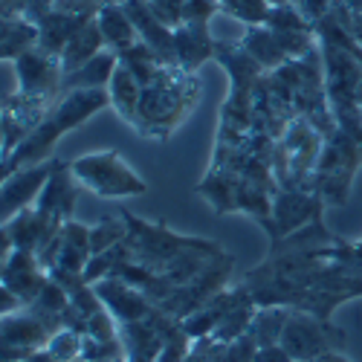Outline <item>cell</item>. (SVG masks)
<instances>
[{"instance_id":"ab89813d","label":"cell","mask_w":362,"mask_h":362,"mask_svg":"<svg viewBox=\"0 0 362 362\" xmlns=\"http://www.w3.org/2000/svg\"><path fill=\"white\" fill-rule=\"evenodd\" d=\"M255 362H296L281 345H269V348H258Z\"/></svg>"},{"instance_id":"7c38bea8","label":"cell","mask_w":362,"mask_h":362,"mask_svg":"<svg viewBox=\"0 0 362 362\" xmlns=\"http://www.w3.org/2000/svg\"><path fill=\"white\" fill-rule=\"evenodd\" d=\"M15 76H18V90L26 96H47V99H58L64 93V67L62 58L44 52L41 47L23 52L21 58H15Z\"/></svg>"},{"instance_id":"ba28073f","label":"cell","mask_w":362,"mask_h":362,"mask_svg":"<svg viewBox=\"0 0 362 362\" xmlns=\"http://www.w3.org/2000/svg\"><path fill=\"white\" fill-rule=\"evenodd\" d=\"M296 362H310L345 345V330L308 310H293L279 342Z\"/></svg>"},{"instance_id":"4316f807","label":"cell","mask_w":362,"mask_h":362,"mask_svg":"<svg viewBox=\"0 0 362 362\" xmlns=\"http://www.w3.org/2000/svg\"><path fill=\"white\" fill-rule=\"evenodd\" d=\"M38 47V23L23 15L0 18V55L4 62H15L23 52Z\"/></svg>"},{"instance_id":"277c9868","label":"cell","mask_w":362,"mask_h":362,"mask_svg":"<svg viewBox=\"0 0 362 362\" xmlns=\"http://www.w3.org/2000/svg\"><path fill=\"white\" fill-rule=\"evenodd\" d=\"M325 148V134L305 116H296L284 136L276 142L273 174L279 189H310Z\"/></svg>"},{"instance_id":"6da1fadb","label":"cell","mask_w":362,"mask_h":362,"mask_svg":"<svg viewBox=\"0 0 362 362\" xmlns=\"http://www.w3.org/2000/svg\"><path fill=\"white\" fill-rule=\"evenodd\" d=\"M105 107H110L107 90H67V93H62L41 119V125L4 160V177L52 160V148L58 145V139L81 128L90 116L102 113Z\"/></svg>"},{"instance_id":"7402d4cb","label":"cell","mask_w":362,"mask_h":362,"mask_svg":"<svg viewBox=\"0 0 362 362\" xmlns=\"http://www.w3.org/2000/svg\"><path fill=\"white\" fill-rule=\"evenodd\" d=\"M215 62L229 76V90H255L267 70L247 52V47L238 41H218L215 44Z\"/></svg>"},{"instance_id":"4fadbf2b","label":"cell","mask_w":362,"mask_h":362,"mask_svg":"<svg viewBox=\"0 0 362 362\" xmlns=\"http://www.w3.org/2000/svg\"><path fill=\"white\" fill-rule=\"evenodd\" d=\"M52 105H55V99L26 96L21 90L4 96V116H0V128H4V160L41 125V119L47 116V110Z\"/></svg>"},{"instance_id":"52a82bcc","label":"cell","mask_w":362,"mask_h":362,"mask_svg":"<svg viewBox=\"0 0 362 362\" xmlns=\"http://www.w3.org/2000/svg\"><path fill=\"white\" fill-rule=\"evenodd\" d=\"M70 168L78 186L90 189L96 197L105 200H125L148 192V183L136 171H131V165L122 160L119 151H93V154H84L76 163H70Z\"/></svg>"},{"instance_id":"7bdbcfd3","label":"cell","mask_w":362,"mask_h":362,"mask_svg":"<svg viewBox=\"0 0 362 362\" xmlns=\"http://www.w3.org/2000/svg\"><path fill=\"white\" fill-rule=\"evenodd\" d=\"M359 107H362V84H359Z\"/></svg>"},{"instance_id":"f6af8a7d","label":"cell","mask_w":362,"mask_h":362,"mask_svg":"<svg viewBox=\"0 0 362 362\" xmlns=\"http://www.w3.org/2000/svg\"><path fill=\"white\" fill-rule=\"evenodd\" d=\"M359 244H362V240H359Z\"/></svg>"},{"instance_id":"7a4b0ae2","label":"cell","mask_w":362,"mask_h":362,"mask_svg":"<svg viewBox=\"0 0 362 362\" xmlns=\"http://www.w3.org/2000/svg\"><path fill=\"white\" fill-rule=\"evenodd\" d=\"M200 99V78L183 67H163L160 76L142 87V102L136 113V134L145 139L165 142L189 119Z\"/></svg>"},{"instance_id":"d590c367","label":"cell","mask_w":362,"mask_h":362,"mask_svg":"<svg viewBox=\"0 0 362 362\" xmlns=\"http://www.w3.org/2000/svg\"><path fill=\"white\" fill-rule=\"evenodd\" d=\"M148 4H151V9L157 12V18L163 23H168L171 29L183 23V4L186 0H148Z\"/></svg>"},{"instance_id":"5b68a950","label":"cell","mask_w":362,"mask_h":362,"mask_svg":"<svg viewBox=\"0 0 362 362\" xmlns=\"http://www.w3.org/2000/svg\"><path fill=\"white\" fill-rule=\"evenodd\" d=\"M359 165H362V139L337 128L334 134L325 136V148L310 189L325 200V206H345Z\"/></svg>"},{"instance_id":"8fae6325","label":"cell","mask_w":362,"mask_h":362,"mask_svg":"<svg viewBox=\"0 0 362 362\" xmlns=\"http://www.w3.org/2000/svg\"><path fill=\"white\" fill-rule=\"evenodd\" d=\"M322 206L325 200L313 189H279L273 197V212L258 226L269 235V240H279L322 218Z\"/></svg>"},{"instance_id":"9a60e30c","label":"cell","mask_w":362,"mask_h":362,"mask_svg":"<svg viewBox=\"0 0 362 362\" xmlns=\"http://www.w3.org/2000/svg\"><path fill=\"white\" fill-rule=\"evenodd\" d=\"M49 281V269L41 264L38 252L33 250H12L4 258V273H0V287L12 290L23 308L33 305L38 298V293L44 290V284Z\"/></svg>"},{"instance_id":"ffe728a7","label":"cell","mask_w":362,"mask_h":362,"mask_svg":"<svg viewBox=\"0 0 362 362\" xmlns=\"http://www.w3.org/2000/svg\"><path fill=\"white\" fill-rule=\"evenodd\" d=\"M215 44L218 38L209 29V21H186L174 26V49H177V64L197 73L209 58H215Z\"/></svg>"},{"instance_id":"836d02e7","label":"cell","mask_w":362,"mask_h":362,"mask_svg":"<svg viewBox=\"0 0 362 362\" xmlns=\"http://www.w3.org/2000/svg\"><path fill=\"white\" fill-rule=\"evenodd\" d=\"M128 238V223L125 218H102L96 226H90V247H93V255L116 247L119 240ZM90 255V258H93Z\"/></svg>"},{"instance_id":"8d00e7d4","label":"cell","mask_w":362,"mask_h":362,"mask_svg":"<svg viewBox=\"0 0 362 362\" xmlns=\"http://www.w3.org/2000/svg\"><path fill=\"white\" fill-rule=\"evenodd\" d=\"M221 12L218 0H186L183 4V23L186 21H212V15Z\"/></svg>"},{"instance_id":"d4e9b609","label":"cell","mask_w":362,"mask_h":362,"mask_svg":"<svg viewBox=\"0 0 362 362\" xmlns=\"http://www.w3.org/2000/svg\"><path fill=\"white\" fill-rule=\"evenodd\" d=\"M105 35H102V29H99V21H87L78 33L67 41L64 52H62V67H64V76L81 70L87 62H93V58L105 49Z\"/></svg>"},{"instance_id":"2e32d148","label":"cell","mask_w":362,"mask_h":362,"mask_svg":"<svg viewBox=\"0 0 362 362\" xmlns=\"http://www.w3.org/2000/svg\"><path fill=\"white\" fill-rule=\"evenodd\" d=\"M93 255V247H90V226L67 221L62 226V232L55 235V240L38 252L41 264L47 269H67V273H84V267Z\"/></svg>"},{"instance_id":"d6986e66","label":"cell","mask_w":362,"mask_h":362,"mask_svg":"<svg viewBox=\"0 0 362 362\" xmlns=\"http://www.w3.org/2000/svg\"><path fill=\"white\" fill-rule=\"evenodd\" d=\"M122 6H125V12L131 15V21H134V26H136L139 41H145L151 49H154V52L163 58V64L174 67V64H177L174 29L157 18V12L151 9L148 0H122ZM177 67H180V64H177Z\"/></svg>"},{"instance_id":"f35d334b","label":"cell","mask_w":362,"mask_h":362,"mask_svg":"<svg viewBox=\"0 0 362 362\" xmlns=\"http://www.w3.org/2000/svg\"><path fill=\"white\" fill-rule=\"evenodd\" d=\"M58 0H26V9H23V18H29L33 23H41L52 9H55Z\"/></svg>"},{"instance_id":"60d3db41","label":"cell","mask_w":362,"mask_h":362,"mask_svg":"<svg viewBox=\"0 0 362 362\" xmlns=\"http://www.w3.org/2000/svg\"><path fill=\"white\" fill-rule=\"evenodd\" d=\"M310 362H351L345 354H339V351H330V354H322L319 359H310Z\"/></svg>"},{"instance_id":"d6a6232c","label":"cell","mask_w":362,"mask_h":362,"mask_svg":"<svg viewBox=\"0 0 362 362\" xmlns=\"http://www.w3.org/2000/svg\"><path fill=\"white\" fill-rule=\"evenodd\" d=\"M269 9H273L269 0H226V4H221V12L223 15H229L232 21L244 23V26L267 23Z\"/></svg>"},{"instance_id":"e575fe53","label":"cell","mask_w":362,"mask_h":362,"mask_svg":"<svg viewBox=\"0 0 362 362\" xmlns=\"http://www.w3.org/2000/svg\"><path fill=\"white\" fill-rule=\"evenodd\" d=\"M255 354H258L255 337H252V334H244L240 339H235L232 345H226L221 362H255Z\"/></svg>"},{"instance_id":"f546056e","label":"cell","mask_w":362,"mask_h":362,"mask_svg":"<svg viewBox=\"0 0 362 362\" xmlns=\"http://www.w3.org/2000/svg\"><path fill=\"white\" fill-rule=\"evenodd\" d=\"M96 21H99V29L105 35L107 49H113V52H122V49H128L139 41L136 26H134V21H131V15L125 12L122 4H107L96 15Z\"/></svg>"},{"instance_id":"ee69618b","label":"cell","mask_w":362,"mask_h":362,"mask_svg":"<svg viewBox=\"0 0 362 362\" xmlns=\"http://www.w3.org/2000/svg\"><path fill=\"white\" fill-rule=\"evenodd\" d=\"M218 4H226V0H218Z\"/></svg>"},{"instance_id":"74e56055","label":"cell","mask_w":362,"mask_h":362,"mask_svg":"<svg viewBox=\"0 0 362 362\" xmlns=\"http://www.w3.org/2000/svg\"><path fill=\"white\" fill-rule=\"evenodd\" d=\"M337 4H339V0H296V6L301 9V15H305L310 23H316L325 15H330L337 9Z\"/></svg>"},{"instance_id":"83f0119b","label":"cell","mask_w":362,"mask_h":362,"mask_svg":"<svg viewBox=\"0 0 362 362\" xmlns=\"http://www.w3.org/2000/svg\"><path fill=\"white\" fill-rule=\"evenodd\" d=\"M107 96H110V107L134 128L136 113H139V102H142V84H139V78L128 67L119 64L113 78H110V84H107Z\"/></svg>"},{"instance_id":"f1b7e54d","label":"cell","mask_w":362,"mask_h":362,"mask_svg":"<svg viewBox=\"0 0 362 362\" xmlns=\"http://www.w3.org/2000/svg\"><path fill=\"white\" fill-rule=\"evenodd\" d=\"M116 67H119V55L113 49H102L93 62H87L81 70L64 76L62 90L64 93L67 90H107Z\"/></svg>"},{"instance_id":"e0dca14e","label":"cell","mask_w":362,"mask_h":362,"mask_svg":"<svg viewBox=\"0 0 362 362\" xmlns=\"http://www.w3.org/2000/svg\"><path fill=\"white\" fill-rule=\"evenodd\" d=\"M55 168V160H47V163H38V165H29V168H21L9 177H4V189H0V206H4V221L15 218L23 209L35 206L41 189L47 186V180Z\"/></svg>"},{"instance_id":"ac0fdd59","label":"cell","mask_w":362,"mask_h":362,"mask_svg":"<svg viewBox=\"0 0 362 362\" xmlns=\"http://www.w3.org/2000/svg\"><path fill=\"white\" fill-rule=\"evenodd\" d=\"M99 298L105 301V308L113 313V319L119 325L125 322H139V319H148L151 313H157V305L151 301L142 290H136L134 284H128L125 279L119 276H110V279H102L93 284Z\"/></svg>"},{"instance_id":"30bf717a","label":"cell","mask_w":362,"mask_h":362,"mask_svg":"<svg viewBox=\"0 0 362 362\" xmlns=\"http://www.w3.org/2000/svg\"><path fill=\"white\" fill-rule=\"evenodd\" d=\"M232 269H235V261H232V255L223 252L212 267L203 269L197 279H192V281L183 284V287H177V290L163 301V305H160V310L168 313V316L177 319V322L189 319V316H192L194 310H200L212 296H218L223 287H229Z\"/></svg>"},{"instance_id":"5bb4252c","label":"cell","mask_w":362,"mask_h":362,"mask_svg":"<svg viewBox=\"0 0 362 362\" xmlns=\"http://www.w3.org/2000/svg\"><path fill=\"white\" fill-rule=\"evenodd\" d=\"M62 221H55L52 215L41 212V209L29 206L23 212H18L15 218L4 221V258L12 250H33V252H44L55 235L62 232Z\"/></svg>"},{"instance_id":"4dcf8cb0","label":"cell","mask_w":362,"mask_h":362,"mask_svg":"<svg viewBox=\"0 0 362 362\" xmlns=\"http://www.w3.org/2000/svg\"><path fill=\"white\" fill-rule=\"evenodd\" d=\"M290 313H293V308H284V305L258 308V313L252 319V327H250V334L255 337L258 348H269V345H279L281 342V334H284V327H287Z\"/></svg>"},{"instance_id":"8992f818","label":"cell","mask_w":362,"mask_h":362,"mask_svg":"<svg viewBox=\"0 0 362 362\" xmlns=\"http://www.w3.org/2000/svg\"><path fill=\"white\" fill-rule=\"evenodd\" d=\"M128 223V247H131V261L151 269V273H163V269L180 258L189 250L209 247V238H194V235H177L168 229V223H148L131 212H122Z\"/></svg>"},{"instance_id":"3957f363","label":"cell","mask_w":362,"mask_h":362,"mask_svg":"<svg viewBox=\"0 0 362 362\" xmlns=\"http://www.w3.org/2000/svg\"><path fill=\"white\" fill-rule=\"evenodd\" d=\"M319 49H322V62H325L327 105L337 119V128L362 139V107H359L362 64L337 44H319Z\"/></svg>"},{"instance_id":"1f68e13d","label":"cell","mask_w":362,"mask_h":362,"mask_svg":"<svg viewBox=\"0 0 362 362\" xmlns=\"http://www.w3.org/2000/svg\"><path fill=\"white\" fill-rule=\"evenodd\" d=\"M116 55H119V64L128 67V70L139 78L142 87L154 81V78L160 76L163 67H168V64H163V58H160L154 49H151L145 41H136L134 47H128V49H122V52H116Z\"/></svg>"},{"instance_id":"44dd1931","label":"cell","mask_w":362,"mask_h":362,"mask_svg":"<svg viewBox=\"0 0 362 362\" xmlns=\"http://www.w3.org/2000/svg\"><path fill=\"white\" fill-rule=\"evenodd\" d=\"M76 197H78V180L73 177V168L70 163H62L55 160V168L47 180V186L41 189L38 200H35V209L41 212L52 215L55 221L67 223L73 218V209H76Z\"/></svg>"},{"instance_id":"484cf974","label":"cell","mask_w":362,"mask_h":362,"mask_svg":"<svg viewBox=\"0 0 362 362\" xmlns=\"http://www.w3.org/2000/svg\"><path fill=\"white\" fill-rule=\"evenodd\" d=\"M240 44L247 47V52L255 58V62L267 70V73H273L279 67H284L290 62V55L281 49L276 33L269 29L267 23H258V26H247L244 29V35H240Z\"/></svg>"},{"instance_id":"9c48e42d","label":"cell","mask_w":362,"mask_h":362,"mask_svg":"<svg viewBox=\"0 0 362 362\" xmlns=\"http://www.w3.org/2000/svg\"><path fill=\"white\" fill-rule=\"evenodd\" d=\"M64 325L58 319L41 316L29 308H21L18 313L4 316V342H0V359L4 362H26L33 354L47 348V342L55 337V330H62Z\"/></svg>"},{"instance_id":"cb8c5ba5","label":"cell","mask_w":362,"mask_h":362,"mask_svg":"<svg viewBox=\"0 0 362 362\" xmlns=\"http://www.w3.org/2000/svg\"><path fill=\"white\" fill-rule=\"evenodd\" d=\"M93 21V18H81V15H73V12H62V9H52L41 23H38V47L49 55H58L62 58L67 41L78 33V29Z\"/></svg>"},{"instance_id":"b9f144b4","label":"cell","mask_w":362,"mask_h":362,"mask_svg":"<svg viewBox=\"0 0 362 362\" xmlns=\"http://www.w3.org/2000/svg\"><path fill=\"white\" fill-rule=\"evenodd\" d=\"M273 6H281V4H293V0H269Z\"/></svg>"},{"instance_id":"603a6c76","label":"cell","mask_w":362,"mask_h":362,"mask_svg":"<svg viewBox=\"0 0 362 362\" xmlns=\"http://www.w3.org/2000/svg\"><path fill=\"white\" fill-rule=\"evenodd\" d=\"M247 296V287L244 284H232V287H223L218 296H212L206 301V305L200 308V310H194L189 319H183V327H186V334L192 337V339H203V337H209L212 330L226 319V313L238 305L240 298Z\"/></svg>"}]
</instances>
